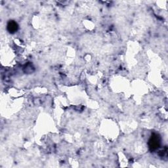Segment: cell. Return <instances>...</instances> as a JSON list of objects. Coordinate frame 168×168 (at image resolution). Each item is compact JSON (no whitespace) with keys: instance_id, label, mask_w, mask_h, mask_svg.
Returning a JSON list of instances; mask_svg holds the SVG:
<instances>
[{"instance_id":"1","label":"cell","mask_w":168,"mask_h":168,"mask_svg":"<svg viewBox=\"0 0 168 168\" xmlns=\"http://www.w3.org/2000/svg\"><path fill=\"white\" fill-rule=\"evenodd\" d=\"M159 145V137L157 135H153L149 140V146L152 150H156Z\"/></svg>"},{"instance_id":"2","label":"cell","mask_w":168,"mask_h":168,"mask_svg":"<svg viewBox=\"0 0 168 168\" xmlns=\"http://www.w3.org/2000/svg\"><path fill=\"white\" fill-rule=\"evenodd\" d=\"M18 30V25L14 21H9L7 24V30L10 33H13Z\"/></svg>"}]
</instances>
